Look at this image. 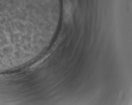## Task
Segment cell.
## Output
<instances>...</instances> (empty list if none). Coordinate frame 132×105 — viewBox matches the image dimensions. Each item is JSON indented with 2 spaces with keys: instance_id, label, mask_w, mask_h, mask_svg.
Listing matches in <instances>:
<instances>
[{
  "instance_id": "cell-1",
  "label": "cell",
  "mask_w": 132,
  "mask_h": 105,
  "mask_svg": "<svg viewBox=\"0 0 132 105\" xmlns=\"http://www.w3.org/2000/svg\"><path fill=\"white\" fill-rule=\"evenodd\" d=\"M23 0H0V55H9L22 48Z\"/></svg>"
}]
</instances>
